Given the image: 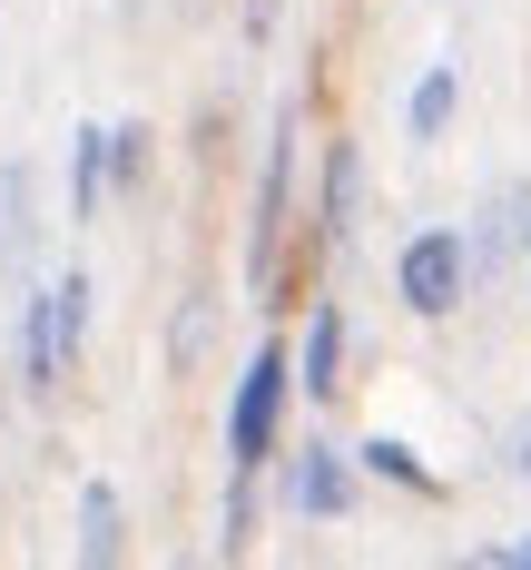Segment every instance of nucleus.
I'll use <instances>...</instances> for the list:
<instances>
[{"label": "nucleus", "instance_id": "4", "mask_svg": "<svg viewBox=\"0 0 531 570\" xmlns=\"http://www.w3.org/2000/svg\"><path fill=\"white\" fill-rule=\"evenodd\" d=\"M295 423V374H286V325H256V344L236 354L227 403H217V462L227 472H266V453Z\"/></svg>", "mask_w": 531, "mask_h": 570}, {"label": "nucleus", "instance_id": "3", "mask_svg": "<svg viewBox=\"0 0 531 570\" xmlns=\"http://www.w3.org/2000/svg\"><path fill=\"white\" fill-rule=\"evenodd\" d=\"M266 512H276V521H305V531H345V521L364 512V472H354V453L325 433V423L295 413L286 443L266 453Z\"/></svg>", "mask_w": 531, "mask_h": 570}, {"label": "nucleus", "instance_id": "11", "mask_svg": "<svg viewBox=\"0 0 531 570\" xmlns=\"http://www.w3.org/2000/svg\"><path fill=\"white\" fill-rule=\"evenodd\" d=\"M40 236H50V217H40V168L30 158H0V285H30L50 266Z\"/></svg>", "mask_w": 531, "mask_h": 570}, {"label": "nucleus", "instance_id": "5", "mask_svg": "<svg viewBox=\"0 0 531 570\" xmlns=\"http://www.w3.org/2000/svg\"><path fill=\"white\" fill-rule=\"evenodd\" d=\"M472 295V236L463 217H423V227L394 236V305H404L413 325H453Z\"/></svg>", "mask_w": 531, "mask_h": 570}, {"label": "nucleus", "instance_id": "6", "mask_svg": "<svg viewBox=\"0 0 531 570\" xmlns=\"http://www.w3.org/2000/svg\"><path fill=\"white\" fill-rule=\"evenodd\" d=\"M286 374H295V413H335L354 384V305L335 285H305L286 315Z\"/></svg>", "mask_w": 531, "mask_h": 570}, {"label": "nucleus", "instance_id": "9", "mask_svg": "<svg viewBox=\"0 0 531 570\" xmlns=\"http://www.w3.org/2000/svg\"><path fill=\"white\" fill-rule=\"evenodd\" d=\"M69 561H79V570L138 561V512H128V492H118L109 472H89V482L69 492Z\"/></svg>", "mask_w": 531, "mask_h": 570}, {"label": "nucleus", "instance_id": "1", "mask_svg": "<svg viewBox=\"0 0 531 570\" xmlns=\"http://www.w3.org/2000/svg\"><path fill=\"white\" fill-rule=\"evenodd\" d=\"M295 187H305V99H276L266 109V138H256V187H246V246H236V285L256 295L266 325H286L295 295H305V256H295Z\"/></svg>", "mask_w": 531, "mask_h": 570}, {"label": "nucleus", "instance_id": "8", "mask_svg": "<svg viewBox=\"0 0 531 570\" xmlns=\"http://www.w3.org/2000/svg\"><path fill=\"white\" fill-rule=\"evenodd\" d=\"M10 394L30 403V413H50L69 394V364H59V344H50V295H40V276L10 285Z\"/></svg>", "mask_w": 531, "mask_h": 570}, {"label": "nucleus", "instance_id": "20", "mask_svg": "<svg viewBox=\"0 0 531 570\" xmlns=\"http://www.w3.org/2000/svg\"><path fill=\"white\" fill-rule=\"evenodd\" d=\"M522 305H531V266H522Z\"/></svg>", "mask_w": 531, "mask_h": 570}, {"label": "nucleus", "instance_id": "2", "mask_svg": "<svg viewBox=\"0 0 531 570\" xmlns=\"http://www.w3.org/2000/svg\"><path fill=\"white\" fill-rule=\"evenodd\" d=\"M364 217H374L364 138H354V128H325L315 158H305V187H295V256H305V276H315V285L345 266V246L364 236Z\"/></svg>", "mask_w": 531, "mask_h": 570}, {"label": "nucleus", "instance_id": "18", "mask_svg": "<svg viewBox=\"0 0 531 570\" xmlns=\"http://www.w3.org/2000/svg\"><path fill=\"white\" fill-rule=\"evenodd\" d=\"M492 472H502V482H531V413H512V423H502V443H492Z\"/></svg>", "mask_w": 531, "mask_h": 570}, {"label": "nucleus", "instance_id": "7", "mask_svg": "<svg viewBox=\"0 0 531 570\" xmlns=\"http://www.w3.org/2000/svg\"><path fill=\"white\" fill-rule=\"evenodd\" d=\"M463 236H472V285H522V266H531V177H502L463 217Z\"/></svg>", "mask_w": 531, "mask_h": 570}, {"label": "nucleus", "instance_id": "17", "mask_svg": "<svg viewBox=\"0 0 531 570\" xmlns=\"http://www.w3.org/2000/svg\"><path fill=\"white\" fill-rule=\"evenodd\" d=\"M276 40H286V0H236V50H276Z\"/></svg>", "mask_w": 531, "mask_h": 570}, {"label": "nucleus", "instance_id": "12", "mask_svg": "<svg viewBox=\"0 0 531 570\" xmlns=\"http://www.w3.org/2000/svg\"><path fill=\"white\" fill-rule=\"evenodd\" d=\"M463 99H472L463 59H423V69L404 79V148H413V158H433V148L463 128Z\"/></svg>", "mask_w": 531, "mask_h": 570}, {"label": "nucleus", "instance_id": "10", "mask_svg": "<svg viewBox=\"0 0 531 570\" xmlns=\"http://www.w3.org/2000/svg\"><path fill=\"white\" fill-rule=\"evenodd\" d=\"M345 453H354V472H364V492H394V502H423V512H443V502H453V482L423 462L413 433H354Z\"/></svg>", "mask_w": 531, "mask_h": 570}, {"label": "nucleus", "instance_id": "19", "mask_svg": "<svg viewBox=\"0 0 531 570\" xmlns=\"http://www.w3.org/2000/svg\"><path fill=\"white\" fill-rule=\"evenodd\" d=\"M472 570H531V531H502V541H472Z\"/></svg>", "mask_w": 531, "mask_h": 570}, {"label": "nucleus", "instance_id": "13", "mask_svg": "<svg viewBox=\"0 0 531 570\" xmlns=\"http://www.w3.org/2000/svg\"><path fill=\"white\" fill-rule=\"evenodd\" d=\"M59 217H69V236L109 227V118H79V128H69V158H59Z\"/></svg>", "mask_w": 531, "mask_h": 570}, {"label": "nucleus", "instance_id": "14", "mask_svg": "<svg viewBox=\"0 0 531 570\" xmlns=\"http://www.w3.org/2000/svg\"><path fill=\"white\" fill-rule=\"evenodd\" d=\"M266 472H227V482H217V521H207V551H217V561H246V551H256V541H266Z\"/></svg>", "mask_w": 531, "mask_h": 570}, {"label": "nucleus", "instance_id": "16", "mask_svg": "<svg viewBox=\"0 0 531 570\" xmlns=\"http://www.w3.org/2000/svg\"><path fill=\"white\" fill-rule=\"evenodd\" d=\"M148 187H158V128L109 118V207H148Z\"/></svg>", "mask_w": 531, "mask_h": 570}, {"label": "nucleus", "instance_id": "15", "mask_svg": "<svg viewBox=\"0 0 531 570\" xmlns=\"http://www.w3.org/2000/svg\"><path fill=\"white\" fill-rule=\"evenodd\" d=\"M217 285H187L177 295V315H168V384H197L207 374V354H217Z\"/></svg>", "mask_w": 531, "mask_h": 570}]
</instances>
